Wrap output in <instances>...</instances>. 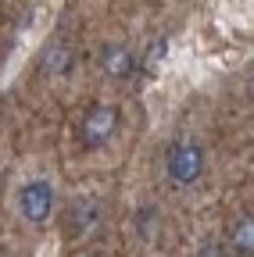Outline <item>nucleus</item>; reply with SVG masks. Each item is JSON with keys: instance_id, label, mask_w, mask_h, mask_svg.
<instances>
[{"instance_id": "20e7f679", "label": "nucleus", "mask_w": 254, "mask_h": 257, "mask_svg": "<svg viewBox=\"0 0 254 257\" xmlns=\"http://www.w3.org/2000/svg\"><path fill=\"white\" fill-rule=\"evenodd\" d=\"M104 225V207L101 200H93V197H79L68 211V232L75 239H90L93 232H97Z\"/></svg>"}, {"instance_id": "6e6552de", "label": "nucleus", "mask_w": 254, "mask_h": 257, "mask_svg": "<svg viewBox=\"0 0 254 257\" xmlns=\"http://www.w3.org/2000/svg\"><path fill=\"white\" fill-rule=\"evenodd\" d=\"M136 232L143 243H154L157 232H161V214H157V207H140L136 211Z\"/></svg>"}, {"instance_id": "9d476101", "label": "nucleus", "mask_w": 254, "mask_h": 257, "mask_svg": "<svg viewBox=\"0 0 254 257\" xmlns=\"http://www.w3.org/2000/svg\"><path fill=\"white\" fill-rule=\"evenodd\" d=\"M82 257H101V253H82Z\"/></svg>"}, {"instance_id": "f257e3e1", "label": "nucleus", "mask_w": 254, "mask_h": 257, "mask_svg": "<svg viewBox=\"0 0 254 257\" xmlns=\"http://www.w3.org/2000/svg\"><path fill=\"white\" fill-rule=\"evenodd\" d=\"M165 175L172 186H194L204 175V147L190 136L176 140L165 150Z\"/></svg>"}, {"instance_id": "0eeeda50", "label": "nucleus", "mask_w": 254, "mask_h": 257, "mask_svg": "<svg viewBox=\"0 0 254 257\" xmlns=\"http://www.w3.org/2000/svg\"><path fill=\"white\" fill-rule=\"evenodd\" d=\"M43 72L47 75H65L72 72V47L68 43H50L43 50Z\"/></svg>"}, {"instance_id": "1a4fd4ad", "label": "nucleus", "mask_w": 254, "mask_h": 257, "mask_svg": "<svg viewBox=\"0 0 254 257\" xmlns=\"http://www.w3.org/2000/svg\"><path fill=\"white\" fill-rule=\"evenodd\" d=\"M197 257H226V253H222V246H218V243H204V246L197 250Z\"/></svg>"}, {"instance_id": "f03ea898", "label": "nucleus", "mask_w": 254, "mask_h": 257, "mask_svg": "<svg viewBox=\"0 0 254 257\" xmlns=\"http://www.w3.org/2000/svg\"><path fill=\"white\" fill-rule=\"evenodd\" d=\"M118 107L115 104H93L82 121H79V136H82V147L90 150H97V147H108L118 133Z\"/></svg>"}, {"instance_id": "39448f33", "label": "nucleus", "mask_w": 254, "mask_h": 257, "mask_svg": "<svg viewBox=\"0 0 254 257\" xmlns=\"http://www.w3.org/2000/svg\"><path fill=\"white\" fill-rule=\"evenodd\" d=\"M101 68H104V75H108V79L122 82V79H129V75H133L136 57H133V50L125 47V43H108V47H104V54H101Z\"/></svg>"}, {"instance_id": "423d86ee", "label": "nucleus", "mask_w": 254, "mask_h": 257, "mask_svg": "<svg viewBox=\"0 0 254 257\" xmlns=\"http://www.w3.org/2000/svg\"><path fill=\"white\" fill-rule=\"evenodd\" d=\"M229 250H233V257H254V214H240L233 221Z\"/></svg>"}, {"instance_id": "7ed1b4c3", "label": "nucleus", "mask_w": 254, "mask_h": 257, "mask_svg": "<svg viewBox=\"0 0 254 257\" xmlns=\"http://www.w3.org/2000/svg\"><path fill=\"white\" fill-rule=\"evenodd\" d=\"M18 214L29 225H43L54 214V186L47 179H29L18 189Z\"/></svg>"}]
</instances>
